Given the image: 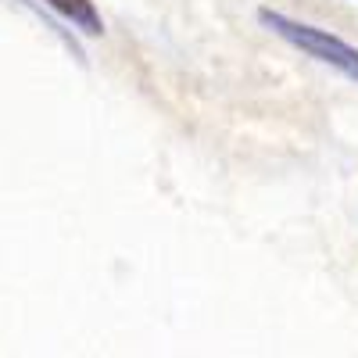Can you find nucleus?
I'll return each mask as SVG.
<instances>
[{
    "mask_svg": "<svg viewBox=\"0 0 358 358\" xmlns=\"http://www.w3.org/2000/svg\"><path fill=\"white\" fill-rule=\"evenodd\" d=\"M258 18H262V25L268 29V33H276V36L287 40L290 47L305 50L308 57H315V62L330 65V69H337L341 76H348V79L358 83V50H355L351 43H344L341 36L326 33V29H315V25H308V22H294V18H287V15H280V11H268V8L258 11Z\"/></svg>",
    "mask_w": 358,
    "mask_h": 358,
    "instance_id": "nucleus-1",
    "label": "nucleus"
},
{
    "mask_svg": "<svg viewBox=\"0 0 358 358\" xmlns=\"http://www.w3.org/2000/svg\"><path fill=\"white\" fill-rule=\"evenodd\" d=\"M47 4L57 11V15H65L72 25H79L83 33H90V36H97L101 33V15H97V8H94V0H47Z\"/></svg>",
    "mask_w": 358,
    "mask_h": 358,
    "instance_id": "nucleus-2",
    "label": "nucleus"
}]
</instances>
